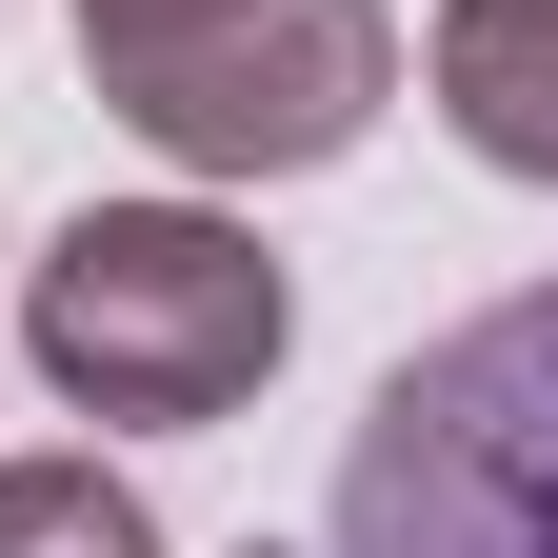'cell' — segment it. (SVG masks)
Wrapping results in <instances>:
<instances>
[{"label": "cell", "mask_w": 558, "mask_h": 558, "mask_svg": "<svg viewBox=\"0 0 558 558\" xmlns=\"http://www.w3.org/2000/svg\"><path fill=\"white\" fill-rule=\"evenodd\" d=\"M439 120L499 180H558V0H439Z\"/></svg>", "instance_id": "cell-4"}, {"label": "cell", "mask_w": 558, "mask_h": 558, "mask_svg": "<svg viewBox=\"0 0 558 558\" xmlns=\"http://www.w3.org/2000/svg\"><path fill=\"white\" fill-rule=\"evenodd\" d=\"M21 339H40V379L81 418L199 439V418H240L279 379L300 300H279V259L240 220H199V199H81V220L40 240V279H21Z\"/></svg>", "instance_id": "cell-1"}, {"label": "cell", "mask_w": 558, "mask_h": 558, "mask_svg": "<svg viewBox=\"0 0 558 558\" xmlns=\"http://www.w3.org/2000/svg\"><path fill=\"white\" fill-rule=\"evenodd\" d=\"M319 558H558V279L478 300L360 399Z\"/></svg>", "instance_id": "cell-2"}, {"label": "cell", "mask_w": 558, "mask_h": 558, "mask_svg": "<svg viewBox=\"0 0 558 558\" xmlns=\"http://www.w3.org/2000/svg\"><path fill=\"white\" fill-rule=\"evenodd\" d=\"M60 21H81L100 100L180 180H319L399 100V21L379 0H60Z\"/></svg>", "instance_id": "cell-3"}, {"label": "cell", "mask_w": 558, "mask_h": 558, "mask_svg": "<svg viewBox=\"0 0 558 558\" xmlns=\"http://www.w3.org/2000/svg\"><path fill=\"white\" fill-rule=\"evenodd\" d=\"M0 558H160V519L100 459H0Z\"/></svg>", "instance_id": "cell-5"}]
</instances>
